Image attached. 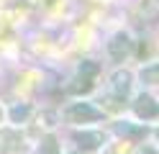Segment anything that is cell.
<instances>
[{
	"label": "cell",
	"mask_w": 159,
	"mask_h": 154,
	"mask_svg": "<svg viewBox=\"0 0 159 154\" xmlns=\"http://www.w3.org/2000/svg\"><path fill=\"white\" fill-rule=\"evenodd\" d=\"M36 154H59V144H57V139H54V136H46L41 144H39Z\"/></svg>",
	"instance_id": "cell-8"
},
{
	"label": "cell",
	"mask_w": 159,
	"mask_h": 154,
	"mask_svg": "<svg viewBox=\"0 0 159 154\" xmlns=\"http://www.w3.org/2000/svg\"><path fill=\"white\" fill-rule=\"evenodd\" d=\"M157 139H159V131H157Z\"/></svg>",
	"instance_id": "cell-13"
},
{
	"label": "cell",
	"mask_w": 159,
	"mask_h": 154,
	"mask_svg": "<svg viewBox=\"0 0 159 154\" xmlns=\"http://www.w3.org/2000/svg\"><path fill=\"white\" fill-rule=\"evenodd\" d=\"M144 154H159L157 149H152V147H144Z\"/></svg>",
	"instance_id": "cell-11"
},
{
	"label": "cell",
	"mask_w": 159,
	"mask_h": 154,
	"mask_svg": "<svg viewBox=\"0 0 159 154\" xmlns=\"http://www.w3.org/2000/svg\"><path fill=\"white\" fill-rule=\"evenodd\" d=\"M116 128H118V133H121V136H123V133H126V136H144V133H146V128H134L131 123H126V121L118 123Z\"/></svg>",
	"instance_id": "cell-9"
},
{
	"label": "cell",
	"mask_w": 159,
	"mask_h": 154,
	"mask_svg": "<svg viewBox=\"0 0 159 154\" xmlns=\"http://www.w3.org/2000/svg\"><path fill=\"white\" fill-rule=\"evenodd\" d=\"M0 121H3V110H0Z\"/></svg>",
	"instance_id": "cell-12"
},
{
	"label": "cell",
	"mask_w": 159,
	"mask_h": 154,
	"mask_svg": "<svg viewBox=\"0 0 159 154\" xmlns=\"http://www.w3.org/2000/svg\"><path fill=\"white\" fill-rule=\"evenodd\" d=\"M62 116H64L67 123H72V126H82V123L103 121V110H98L93 103H87V100H77V103H69Z\"/></svg>",
	"instance_id": "cell-2"
},
{
	"label": "cell",
	"mask_w": 159,
	"mask_h": 154,
	"mask_svg": "<svg viewBox=\"0 0 159 154\" xmlns=\"http://www.w3.org/2000/svg\"><path fill=\"white\" fill-rule=\"evenodd\" d=\"M131 51H134L131 34H128V31H116L111 36V41H108V54H111V59L116 64H121V62H126L131 57Z\"/></svg>",
	"instance_id": "cell-3"
},
{
	"label": "cell",
	"mask_w": 159,
	"mask_h": 154,
	"mask_svg": "<svg viewBox=\"0 0 159 154\" xmlns=\"http://www.w3.org/2000/svg\"><path fill=\"white\" fill-rule=\"evenodd\" d=\"M100 75V64L93 59H85L82 64L77 67L75 77H72V85H69V92L72 95H87V92L95 90V80Z\"/></svg>",
	"instance_id": "cell-1"
},
{
	"label": "cell",
	"mask_w": 159,
	"mask_h": 154,
	"mask_svg": "<svg viewBox=\"0 0 159 154\" xmlns=\"http://www.w3.org/2000/svg\"><path fill=\"white\" fill-rule=\"evenodd\" d=\"M131 85H134V75L128 69H118L116 75L111 77V90L116 98H128V92H131Z\"/></svg>",
	"instance_id": "cell-5"
},
{
	"label": "cell",
	"mask_w": 159,
	"mask_h": 154,
	"mask_svg": "<svg viewBox=\"0 0 159 154\" xmlns=\"http://www.w3.org/2000/svg\"><path fill=\"white\" fill-rule=\"evenodd\" d=\"M28 116H31V108H28V105H16V108L11 110V118H13V123H18V121H26Z\"/></svg>",
	"instance_id": "cell-10"
},
{
	"label": "cell",
	"mask_w": 159,
	"mask_h": 154,
	"mask_svg": "<svg viewBox=\"0 0 159 154\" xmlns=\"http://www.w3.org/2000/svg\"><path fill=\"white\" fill-rule=\"evenodd\" d=\"M131 110L136 118H141L144 123L146 121H154L159 118V103L149 95V92H141V95H136V100L131 103Z\"/></svg>",
	"instance_id": "cell-4"
},
{
	"label": "cell",
	"mask_w": 159,
	"mask_h": 154,
	"mask_svg": "<svg viewBox=\"0 0 159 154\" xmlns=\"http://www.w3.org/2000/svg\"><path fill=\"white\" fill-rule=\"evenodd\" d=\"M139 80L144 85H159V62H152V64L141 67L139 69Z\"/></svg>",
	"instance_id": "cell-7"
},
{
	"label": "cell",
	"mask_w": 159,
	"mask_h": 154,
	"mask_svg": "<svg viewBox=\"0 0 159 154\" xmlns=\"http://www.w3.org/2000/svg\"><path fill=\"white\" fill-rule=\"evenodd\" d=\"M75 141H77V147H82L85 152H95V149H100V144L105 141V136L100 131H75Z\"/></svg>",
	"instance_id": "cell-6"
}]
</instances>
